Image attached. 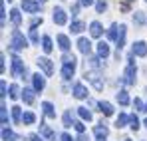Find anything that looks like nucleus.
<instances>
[{"mask_svg": "<svg viewBox=\"0 0 147 141\" xmlns=\"http://www.w3.org/2000/svg\"><path fill=\"white\" fill-rule=\"evenodd\" d=\"M135 56L131 54L129 56V64H127V68H125V74H123V84H127V86H133L135 84V76H137V66H135Z\"/></svg>", "mask_w": 147, "mask_h": 141, "instance_id": "nucleus-1", "label": "nucleus"}, {"mask_svg": "<svg viewBox=\"0 0 147 141\" xmlns=\"http://www.w3.org/2000/svg\"><path fill=\"white\" fill-rule=\"evenodd\" d=\"M84 78H86V80H88V82H90L98 92H101V90H103V86H105V82H103V78H101V74H99V72H94V70H92V72H86V76H84Z\"/></svg>", "mask_w": 147, "mask_h": 141, "instance_id": "nucleus-2", "label": "nucleus"}, {"mask_svg": "<svg viewBox=\"0 0 147 141\" xmlns=\"http://www.w3.org/2000/svg\"><path fill=\"white\" fill-rule=\"evenodd\" d=\"M10 46L14 52H18V50H24L28 46V40L24 38V34L22 32H18V30H14L12 32V42H10Z\"/></svg>", "mask_w": 147, "mask_h": 141, "instance_id": "nucleus-3", "label": "nucleus"}, {"mask_svg": "<svg viewBox=\"0 0 147 141\" xmlns=\"http://www.w3.org/2000/svg\"><path fill=\"white\" fill-rule=\"evenodd\" d=\"M12 76L14 78H24L26 76V66L18 56H12Z\"/></svg>", "mask_w": 147, "mask_h": 141, "instance_id": "nucleus-4", "label": "nucleus"}, {"mask_svg": "<svg viewBox=\"0 0 147 141\" xmlns=\"http://www.w3.org/2000/svg\"><path fill=\"white\" fill-rule=\"evenodd\" d=\"M74 74H76V60H72V62H64L62 78H64V80H72Z\"/></svg>", "mask_w": 147, "mask_h": 141, "instance_id": "nucleus-5", "label": "nucleus"}, {"mask_svg": "<svg viewBox=\"0 0 147 141\" xmlns=\"http://www.w3.org/2000/svg\"><path fill=\"white\" fill-rule=\"evenodd\" d=\"M52 14H54V22L58 24V26H64V24L68 22V16H66V12H64L62 6H56Z\"/></svg>", "mask_w": 147, "mask_h": 141, "instance_id": "nucleus-6", "label": "nucleus"}, {"mask_svg": "<svg viewBox=\"0 0 147 141\" xmlns=\"http://www.w3.org/2000/svg\"><path fill=\"white\" fill-rule=\"evenodd\" d=\"M36 64H38V68L44 72L46 76H52V74H54V64L50 62L48 58H38V62H36Z\"/></svg>", "mask_w": 147, "mask_h": 141, "instance_id": "nucleus-7", "label": "nucleus"}, {"mask_svg": "<svg viewBox=\"0 0 147 141\" xmlns=\"http://www.w3.org/2000/svg\"><path fill=\"white\" fill-rule=\"evenodd\" d=\"M131 54H133V56H139V58L147 56V44L143 42V40L135 42V44H133V48H131Z\"/></svg>", "mask_w": 147, "mask_h": 141, "instance_id": "nucleus-8", "label": "nucleus"}, {"mask_svg": "<svg viewBox=\"0 0 147 141\" xmlns=\"http://www.w3.org/2000/svg\"><path fill=\"white\" fill-rule=\"evenodd\" d=\"M22 10L30 12V14H36L40 10V2H36V0H22Z\"/></svg>", "mask_w": 147, "mask_h": 141, "instance_id": "nucleus-9", "label": "nucleus"}, {"mask_svg": "<svg viewBox=\"0 0 147 141\" xmlns=\"http://www.w3.org/2000/svg\"><path fill=\"white\" fill-rule=\"evenodd\" d=\"M32 86H34L36 92H42V90L46 88V80H44L40 74H34V76H32Z\"/></svg>", "mask_w": 147, "mask_h": 141, "instance_id": "nucleus-10", "label": "nucleus"}, {"mask_svg": "<svg viewBox=\"0 0 147 141\" xmlns=\"http://www.w3.org/2000/svg\"><path fill=\"white\" fill-rule=\"evenodd\" d=\"M88 90H86V86H84V84H76V86H74V97H76V99H86V97H88Z\"/></svg>", "mask_w": 147, "mask_h": 141, "instance_id": "nucleus-11", "label": "nucleus"}, {"mask_svg": "<svg viewBox=\"0 0 147 141\" xmlns=\"http://www.w3.org/2000/svg\"><path fill=\"white\" fill-rule=\"evenodd\" d=\"M56 40H58V46H60L62 52H68L70 46H72V44H70V38H68L66 34H58V36H56Z\"/></svg>", "mask_w": 147, "mask_h": 141, "instance_id": "nucleus-12", "label": "nucleus"}, {"mask_svg": "<svg viewBox=\"0 0 147 141\" xmlns=\"http://www.w3.org/2000/svg\"><path fill=\"white\" fill-rule=\"evenodd\" d=\"M78 50H80L82 54H90V52H92V42H90L88 38H80V40H78Z\"/></svg>", "mask_w": 147, "mask_h": 141, "instance_id": "nucleus-13", "label": "nucleus"}, {"mask_svg": "<svg viewBox=\"0 0 147 141\" xmlns=\"http://www.w3.org/2000/svg\"><path fill=\"white\" fill-rule=\"evenodd\" d=\"M98 107H99V111L103 113V115H113V105L109 103V101H98Z\"/></svg>", "mask_w": 147, "mask_h": 141, "instance_id": "nucleus-14", "label": "nucleus"}, {"mask_svg": "<svg viewBox=\"0 0 147 141\" xmlns=\"http://www.w3.org/2000/svg\"><path fill=\"white\" fill-rule=\"evenodd\" d=\"M40 135H42V137H46L48 141H56V135H54V131L50 129L46 123H40Z\"/></svg>", "mask_w": 147, "mask_h": 141, "instance_id": "nucleus-15", "label": "nucleus"}, {"mask_svg": "<svg viewBox=\"0 0 147 141\" xmlns=\"http://www.w3.org/2000/svg\"><path fill=\"white\" fill-rule=\"evenodd\" d=\"M94 133H96V137H107L109 129H107V125L101 121V123H98V125L94 127Z\"/></svg>", "mask_w": 147, "mask_h": 141, "instance_id": "nucleus-16", "label": "nucleus"}, {"mask_svg": "<svg viewBox=\"0 0 147 141\" xmlns=\"http://www.w3.org/2000/svg\"><path fill=\"white\" fill-rule=\"evenodd\" d=\"M125 34H127V28H125V24H121L119 26V36H117V42H115L117 44V52L125 46Z\"/></svg>", "mask_w": 147, "mask_h": 141, "instance_id": "nucleus-17", "label": "nucleus"}, {"mask_svg": "<svg viewBox=\"0 0 147 141\" xmlns=\"http://www.w3.org/2000/svg\"><path fill=\"white\" fill-rule=\"evenodd\" d=\"M42 109H44V115H46V117H50V119L56 117V109H54V105H52L50 101H44V103H42Z\"/></svg>", "mask_w": 147, "mask_h": 141, "instance_id": "nucleus-18", "label": "nucleus"}, {"mask_svg": "<svg viewBox=\"0 0 147 141\" xmlns=\"http://www.w3.org/2000/svg\"><path fill=\"white\" fill-rule=\"evenodd\" d=\"M107 56H109V46H107L105 42H99L98 44V58H103V60H105Z\"/></svg>", "mask_w": 147, "mask_h": 141, "instance_id": "nucleus-19", "label": "nucleus"}, {"mask_svg": "<svg viewBox=\"0 0 147 141\" xmlns=\"http://www.w3.org/2000/svg\"><path fill=\"white\" fill-rule=\"evenodd\" d=\"M101 32H103V30H101V24H99V22H92V24H90V34H92L94 38H99Z\"/></svg>", "mask_w": 147, "mask_h": 141, "instance_id": "nucleus-20", "label": "nucleus"}, {"mask_svg": "<svg viewBox=\"0 0 147 141\" xmlns=\"http://www.w3.org/2000/svg\"><path fill=\"white\" fill-rule=\"evenodd\" d=\"M10 20H12L14 26H20V24H22V16H20V10H18V8L10 10Z\"/></svg>", "mask_w": 147, "mask_h": 141, "instance_id": "nucleus-21", "label": "nucleus"}, {"mask_svg": "<svg viewBox=\"0 0 147 141\" xmlns=\"http://www.w3.org/2000/svg\"><path fill=\"white\" fill-rule=\"evenodd\" d=\"M18 137L12 133V129L10 127H2V141H16Z\"/></svg>", "mask_w": 147, "mask_h": 141, "instance_id": "nucleus-22", "label": "nucleus"}, {"mask_svg": "<svg viewBox=\"0 0 147 141\" xmlns=\"http://www.w3.org/2000/svg\"><path fill=\"white\" fill-rule=\"evenodd\" d=\"M78 115L84 119V121H92V117H94L92 111H90L88 107H78Z\"/></svg>", "mask_w": 147, "mask_h": 141, "instance_id": "nucleus-23", "label": "nucleus"}, {"mask_svg": "<svg viewBox=\"0 0 147 141\" xmlns=\"http://www.w3.org/2000/svg\"><path fill=\"white\" fill-rule=\"evenodd\" d=\"M42 50H44L46 54H50V52L54 50V46H52V38H50V36H44V38H42Z\"/></svg>", "mask_w": 147, "mask_h": 141, "instance_id": "nucleus-24", "label": "nucleus"}, {"mask_svg": "<svg viewBox=\"0 0 147 141\" xmlns=\"http://www.w3.org/2000/svg\"><path fill=\"white\" fill-rule=\"evenodd\" d=\"M0 121H2V127H8V109H6V105H0Z\"/></svg>", "mask_w": 147, "mask_h": 141, "instance_id": "nucleus-25", "label": "nucleus"}, {"mask_svg": "<svg viewBox=\"0 0 147 141\" xmlns=\"http://www.w3.org/2000/svg\"><path fill=\"white\" fill-rule=\"evenodd\" d=\"M22 99H24V103L30 105V103L34 101V90H28V88H26L24 92H22Z\"/></svg>", "mask_w": 147, "mask_h": 141, "instance_id": "nucleus-26", "label": "nucleus"}, {"mask_svg": "<svg viewBox=\"0 0 147 141\" xmlns=\"http://www.w3.org/2000/svg\"><path fill=\"white\" fill-rule=\"evenodd\" d=\"M84 28H86V24H84V22H80V20L72 22V26H70V30H72L74 34H80V32H84Z\"/></svg>", "mask_w": 147, "mask_h": 141, "instance_id": "nucleus-27", "label": "nucleus"}, {"mask_svg": "<svg viewBox=\"0 0 147 141\" xmlns=\"http://www.w3.org/2000/svg\"><path fill=\"white\" fill-rule=\"evenodd\" d=\"M12 119H14V123H20V121H22V109H20L18 105L12 107Z\"/></svg>", "mask_w": 147, "mask_h": 141, "instance_id": "nucleus-28", "label": "nucleus"}, {"mask_svg": "<svg viewBox=\"0 0 147 141\" xmlns=\"http://www.w3.org/2000/svg\"><path fill=\"white\" fill-rule=\"evenodd\" d=\"M34 121H36V115H34L32 111H26L24 115H22V123H24V125H32Z\"/></svg>", "mask_w": 147, "mask_h": 141, "instance_id": "nucleus-29", "label": "nucleus"}, {"mask_svg": "<svg viewBox=\"0 0 147 141\" xmlns=\"http://www.w3.org/2000/svg\"><path fill=\"white\" fill-rule=\"evenodd\" d=\"M133 22L137 24V26H143V24H145V14H143V12H135V14H133Z\"/></svg>", "mask_w": 147, "mask_h": 141, "instance_id": "nucleus-30", "label": "nucleus"}, {"mask_svg": "<svg viewBox=\"0 0 147 141\" xmlns=\"http://www.w3.org/2000/svg\"><path fill=\"white\" fill-rule=\"evenodd\" d=\"M117 101H119L121 105H127V103H129V95H127L125 90H121V92L117 94Z\"/></svg>", "mask_w": 147, "mask_h": 141, "instance_id": "nucleus-31", "label": "nucleus"}, {"mask_svg": "<svg viewBox=\"0 0 147 141\" xmlns=\"http://www.w3.org/2000/svg\"><path fill=\"white\" fill-rule=\"evenodd\" d=\"M117 36H119V34H117V24H111V28H109V32H107V38L117 42Z\"/></svg>", "mask_w": 147, "mask_h": 141, "instance_id": "nucleus-32", "label": "nucleus"}, {"mask_svg": "<svg viewBox=\"0 0 147 141\" xmlns=\"http://www.w3.org/2000/svg\"><path fill=\"white\" fill-rule=\"evenodd\" d=\"M129 127H131L133 131H137V129H139V119H137L135 113H133V115H129Z\"/></svg>", "mask_w": 147, "mask_h": 141, "instance_id": "nucleus-33", "label": "nucleus"}, {"mask_svg": "<svg viewBox=\"0 0 147 141\" xmlns=\"http://www.w3.org/2000/svg\"><path fill=\"white\" fill-rule=\"evenodd\" d=\"M127 121H129V117H127L125 113H119V117H117V121H115V125L121 129V127H125V125H127Z\"/></svg>", "mask_w": 147, "mask_h": 141, "instance_id": "nucleus-34", "label": "nucleus"}, {"mask_svg": "<svg viewBox=\"0 0 147 141\" xmlns=\"http://www.w3.org/2000/svg\"><path fill=\"white\" fill-rule=\"evenodd\" d=\"M105 8H107V2H105V0H98V2H96V10H98L99 14L105 12Z\"/></svg>", "mask_w": 147, "mask_h": 141, "instance_id": "nucleus-35", "label": "nucleus"}, {"mask_svg": "<svg viewBox=\"0 0 147 141\" xmlns=\"http://www.w3.org/2000/svg\"><path fill=\"white\" fill-rule=\"evenodd\" d=\"M18 95H20L18 86H10V99H18Z\"/></svg>", "mask_w": 147, "mask_h": 141, "instance_id": "nucleus-36", "label": "nucleus"}, {"mask_svg": "<svg viewBox=\"0 0 147 141\" xmlns=\"http://www.w3.org/2000/svg\"><path fill=\"white\" fill-rule=\"evenodd\" d=\"M72 113H70V111H66V113H64V127H72Z\"/></svg>", "mask_w": 147, "mask_h": 141, "instance_id": "nucleus-37", "label": "nucleus"}, {"mask_svg": "<svg viewBox=\"0 0 147 141\" xmlns=\"http://www.w3.org/2000/svg\"><path fill=\"white\" fill-rule=\"evenodd\" d=\"M133 107H137L139 111H143V109H145V103H143L139 97H135V99H133Z\"/></svg>", "mask_w": 147, "mask_h": 141, "instance_id": "nucleus-38", "label": "nucleus"}, {"mask_svg": "<svg viewBox=\"0 0 147 141\" xmlns=\"http://www.w3.org/2000/svg\"><path fill=\"white\" fill-rule=\"evenodd\" d=\"M6 95H10V94H8V90H6V82H0V97L4 99Z\"/></svg>", "mask_w": 147, "mask_h": 141, "instance_id": "nucleus-39", "label": "nucleus"}, {"mask_svg": "<svg viewBox=\"0 0 147 141\" xmlns=\"http://www.w3.org/2000/svg\"><path fill=\"white\" fill-rule=\"evenodd\" d=\"M74 127H76V131H78V133H84V131H86V125H84L82 121H76V123H74Z\"/></svg>", "mask_w": 147, "mask_h": 141, "instance_id": "nucleus-40", "label": "nucleus"}, {"mask_svg": "<svg viewBox=\"0 0 147 141\" xmlns=\"http://www.w3.org/2000/svg\"><path fill=\"white\" fill-rule=\"evenodd\" d=\"M30 40H32L34 44H38V42H40V38H38V34H36V30H34V28L30 30Z\"/></svg>", "mask_w": 147, "mask_h": 141, "instance_id": "nucleus-41", "label": "nucleus"}, {"mask_svg": "<svg viewBox=\"0 0 147 141\" xmlns=\"http://www.w3.org/2000/svg\"><path fill=\"white\" fill-rule=\"evenodd\" d=\"M0 20H2V26H4V20H6V8H4V2L0 4Z\"/></svg>", "mask_w": 147, "mask_h": 141, "instance_id": "nucleus-42", "label": "nucleus"}, {"mask_svg": "<svg viewBox=\"0 0 147 141\" xmlns=\"http://www.w3.org/2000/svg\"><path fill=\"white\" fill-rule=\"evenodd\" d=\"M90 62H92V66H94V68H99V66H101V58H92Z\"/></svg>", "mask_w": 147, "mask_h": 141, "instance_id": "nucleus-43", "label": "nucleus"}, {"mask_svg": "<svg viewBox=\"0 0 147 141\" xmlns=\"http://www.w3.org/2000/svg\"><path fill=\"white\" fill-rule=\"evenodd\" d=\"M94 2H96V0H80L78 4H80V6H92Z\"/></svg>", "mask_w": 147, "mask_h": 141, "instance_id": "nucleus-44", "label": "nucleus"}, {"mask_svg": "<svg viewBox=\"0 0 147 141\" xmlns=\"http://www.w3.org/2000/svg\"><path fill=\"white\" fill-rule=\"evenodd\" d=\"M60 141H74V139H72L70 133H62V135H60Z\"/></svg>", "mask_w": 147, "mask_h": 141, "instance_id": "nucleus-45", "label": "nucleus"}, {"mask_svg": "<svg viewBox=\"0 0 147 141\" xmlns=\"http://www.w3.org/2000/svg\"><path fill=\"white\" fill-rule=\"evenodd\" d=\"M6 70V66H4V54L0 56V72H4Z\"/></svg>", "mask_w": 147, "mask_h": 141, "instance_id": "nucleus-46", "label": "nucleus"}, {"mask_svg": "<svg viewBox=\"0 0 147 141\" xmlns=\"http://www.w3.org/2000/svg\"><path fill=\"white\" fill-rule=\"evenodd\" d=\"M78 10H80V4H74V6H72V16L78 14Z\"/></svg>", "mask_w": 147, "mask_h": 141, "instance_id": "nucleus-47", "label": "nucleus"}, {"mask_svg": "<svg viewBox=\"0 0 147 141\" xmlns=\"http://www.w3.org/2000/svg\"><path fill=\"white\" fill-rule=\"evenodd\" d=\"M38 24H42V18H34V20H32V28H36Z\"/></svg>", "mask_w": 147, "mask_h": 141, "instance_id": "nucleus-48", "label": "nucleus"}, {"mask_svg": "<svg viewBox=\"0 0 147 141\" xmlns=\"http://www.w3.org/2000/svg\"><path fill=\"white\" fill-rule=\"evenodd\" d=\"M30 141H44L42 135H30Z\"/></svg>", "mask_w": 147, "mask_h": 141, "instance_id": "nucleus-49", "label": "nucleus"}, {"mask_svg": "<svg viewBox=\"0 0 147 141\" xmlns=\"http://www.w3.org/2000/svg\"><path fill=\"white\" fill-rule=\"evenodd\" d=\"M78 141H90V139L86 137V133H80V137H78Z\"/></svg>", "mask_w": 147, "mask_h": 141, "instance_id": "nucleus-50", "label": "nucleus"}, {"mask_svg": "<svg viewBox=\"0 0 147 141\" xmlns=\"http://www.w3.org/2000/svg\"><path fill=\"white\" fill-rule=\"evenodd\" d=\"M96 141H105V137H98V139H96Z\"/></svg>", "mask_w": 147, "mask_h": 141, "instance_id": "nucleus-51", "label": "nucleus"}, {"mask_svg": "<svg viewBox=\"0 0 147 141\" xmlns=\"http://www.w3.org/2000/svg\"><path fill=\"white\" fill-rule=\"evenodd\" d=\"M143 125H145V127H147V119H145V121H143Z\"/></svg>", "mask_w": 147, "mask_h": 141, "instance_id": "nucleus-52", "label": "nucleus"}, {"mask_svg": "<svg viewBox=\"0 0 147 141\" xmlns=\"http://www.w3.org/2000/svg\"><path fill=\"white\" fill-rule=\"evenodd\" d=\"M143 111H147V103H145V109H143Z\"/></svg>", "mask_w": 147, "mask_h": 141, "instance_id": "nucleus-53", "label": "nucleus"}, {"mask_svg": "<svg viewBox=\"0 0 147 141\" xmlns=\"http://www.w3.org/2000/svg\"><path fill=\"white\" fill-rule=\"evenodd\" d=\"M127 2H135V0H127Z\"/></svg>", "mask_w": 147, "mask_h": 141, "instance_id": "nucleus-54", "label": "nucleus"}, {"mask_svg": "<svg viewBox=\"0 0 147 141\" xmlns=\"http://www.w3.org/2000/svg\"><path fill=\"white\" fill-rule=\"evenodd\" d=\"M123 141H131V139H123Z\"/></svg>", "mask_w": 147, "mask_h": 141, "instance_id": "nucleus-55", "label": "nucleus"}, {"mask_svg": "<svg viewBox=\"0 0 147 141\" xmlns=\"http://www.w3.org/2000/svg\"><path fill=\"white\" fill-rule=\"evenodd\" d=\"M8 2H12V0H8Z\"/></svg>", "mask_w": 147, "mask_h": 141, "instance_id": "nucleus-56", "label": "nucleus"}, {"mask_svg": "<svg viewBox=\"0 0 147 141\" xmlns=\"http://www.w3.org/2000/svg\"><path fill=\"white\" fill-rule=\"evenodd\" d=\"M42 2H44V0H42Z\"/></svg>", "mask_w": 147, "mask_h": 141, "instance_id": "nucleus-57", "label": "nucleus"}]
</instances>
